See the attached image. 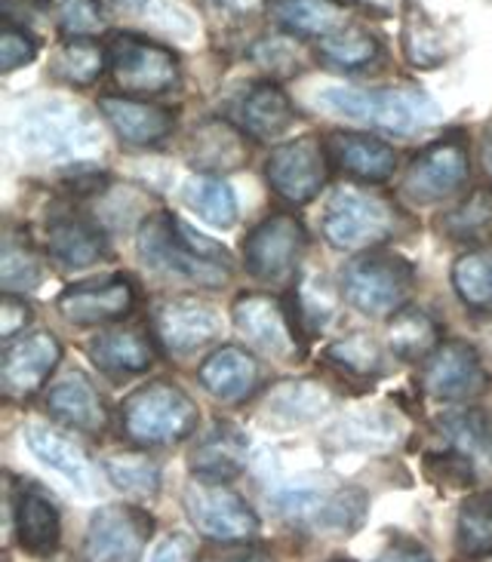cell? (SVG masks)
Wrapping results in <instances>:
<instances>
[{
  "label": "cell",
  "mask_w": 492,
  "mask_h": 562,
  "mask_svg": "<svg viewBox=\"0 0 492 562\" xmlns=\"http://www.w3.org/2000/svg\"><path fill=\"white\" fill-rule=\"evenodd\" d=\"M317 105L345 121L388 130V133H418L440 121V105L413 87H382V90L329 87L317 92Z\"/></svg>",
  "instance_id": "obj_2"
},
{
  "label": "cell",
  "mask_w": 492,
  "mask_h": 562,
  "mask_svg": "<svg viewBox=\"0 0 492 562\" xmlns=\"http://www.w3.org/2000/svg\"><path fill=\"white\" fill-rule=\"evenodd\" d=\"M41 280H44V265L37 259V249L25 237L7 234L3 249H0V286L15 295V292L37 289Z\"/></svg>",
  "instance_id": "obj_35"
},
{
  "label": "cell",
  "mask_w": 492,
  "mask_h": 562,
  "mask_svg": "<svg viewBox=\"0 0 492 562\" xmlns=\"http://www.w3.org/2000/svg\"><path fill=\"white\" fill-rule=\"evenodd\" d=\"M15 142L22 151L44 160H90L102 154V136L90 114L59 99L22 111L15 121Z\"/></svg>",
  "instance_id": "obj_4"
},
{
  "label": "cell",
  "mask_w": 492,
  "mask_h": 562,
  "mask_svg": "<svg viewBox=\"0 0 492 562\" xmlns=\"http://www.w3.org/2000/svg\"><path fill=\"white\" fill-rule=\"evenodd\" d=\"M265 172L277 198L292 206H302L317 198L329 179V148L314 136L292 138L271 154Z\"/></svg>",
  "instance_id": "obj_11"
},
{
  "label": "cell",
  "mask_w": 492,
  "mask_h": 562,
  "mask_svg": "<svg viewBox=\"0 0 492 562\" xmlns=\"http://www.w3.org/2000/svg\"><path fill=\"white\" fill-rule=\"evenodd\" d=\"M90 360L108 375H138L154 363V345L142 329H111L90 341Z\"/></svg>",
  "instance_id": "obj_26"
},
{
  "label": "cell",
  "mask_w": 492,
  "mask_h": 562,
  "mask_svg": "<svg viewBox=\"0 0 492 562\" xmlns=\"http://www.w3.org/2000/svg\"><path fill=\"white\" fill-rule=\"evenodd\" d=\"M154 333L169 353H191L222 333V317L198 299H169L154 314Z\"/></svg>",
  "instance_id": "obj_17"
},
{
  "label": "cell",
  "mask_w": 492,
  "mask_h": 562,
  "mask_svg": "<svg viewBox=\"0 0 492 562\" xmlns=\"http://www.w3.org/2000/svg\"><path fill=\"white\" fill-rule=\"evenodd\" d=\"M198 3L219 29H241L259 19L265 10H271V0H198Z\"/></svg>",
  "instance_id": "obj_46"
},
{
  "label": "cell",
  "mask_w": 492,
  "mask_h": 562,
  "mask_svg": "<svg viewBox=\"0 0 492 562\" xmlns=\"http://www.w3.org/2000/svg\"><path fill=\"white\" fill-rule=\"evenodd\" d=\"M234 121L241 123V130L253 138H277L283 136L295 121L292 102L287 92L275 83H256L249 90L241 92V99L231 105Z\"/></svg>",
  "instance_id": "obj_22"
},
{
  "label": "cell",
  "mask_w": 492,
  "mask_h": 562,
  "mask_svg": "<svg viewBox=\"0 0 492 562\" xmlns=\"http://www.w3.org/2000/svg\"><path fill=\"white\" fill-rule=\"evenodd\" d=\"M456 541L465 557H490L492 553V492L471 495L461 504L456 522Z\"/></svg>",
  "instance_id": "obj_40"
},
{
  "label": "cell",
  "mask_w": 492,
  "mask_h": 562,
  "mask_svg": "<svg viewBox=\"0 0 492 562\" xmlns=\"http://www.w3.org/2000/svg\"><path fill=\"white\" fill-rule=\"evenodd\" d=\"M37 56V41L31 37L29 31L19 29L13 22H3L0 29V71H15L22 65H29Z\"/></svg>",
  "instance_id": "obj_48"
},
{
  "label": "cell",
  "mask_w": 492,
  "mask_h": 562,
  "mask_svg": "<svg viewBox=\"0 0 492 562\" xmlns=\"http://www.w3.org/2000/svg\"><path fill=\"white\" fill-rule=\"evenodd\" d=\"M271 504L280 517L302 526L305 532L342 535L357 532L367 519V495L354 486H333L329 480H295L280 486L271 495Z\"/></svg>",
  "instance_id": "obj_3"
},
{
  "label": "cell",
  "mask_w": 492,
  "mask_h": 562,
  "mask_svg": "<svg viewBox=\"0 0 492 562\" xmlns=\"http://www.w3.org/2000/svg\"><path fill=\"white\" fill-rule=\"evenodd\" d=\"M188 160L191 167L206 172H228L246 160L244 136L225 121H206L188 138Z\"/></svg>",
  "instance_id": "obj_29"
},
{
  "label": "cell",
  "mask_w": 492,
  "mask_h": 562,
  "mask_svg": "<svg viewBox=\"0 0 492 562\" xmlns=\"http://www.w3.org/2000/svg\"><path fill=\"white\" fill-rule=\"evenodd\" d=\"M440 231L452 240H483L492 234V191H474L461 206L440 218Z\"/></svg>",
  "instance_id": "obj_41"
},
{
  "label": "cell",
  "mask_w": 492,
  "mask_h": 562,
  "mask_svg": "<svg viewBox=\"0 0 492 562\" xmlns=\"http://www.w3.org/2000/svg\"><path fill=\"white\" fill-rule=\"evenodd\" d=\"M253 59L259 61L265 71L280 77H290L302 71V53L287 41V37H271L253 46Z\"/></svg>",
  "instance_id": "obj_47"
},
{
  "label": "cell",
  "mask_w": 492,
  "mask_h": 562,
  "mask_svg": "<svg viewBox=\"0 0 492 562\" xmlns=\"http://www.w3.org/2000/svg\"><path fill=\"white\" fill-rule=\"evenodd\" d=\"M59 357L62 345L49 333H31L10 341L3 350V363H0L3 394L22 400V396L41 391L46 375L59 366Z\"/></svg>",
  "instance_id": "obj_16"
},
{
  "label": "cell",
  "mask_w": 492,
  "mask_h": 562,
  "mask_svg": "<svg viewBox=\"0 0 492 562\" xmlns=\"http://www.w3.org/2000/svg\"><path fill=\"white\" fill-rule=\"evenodd\" d=\"M336 440L351 449H364V452H379V449H391L400 440V425L394 415L384 412H360V415H348L342 425L336 427Z\"/></svg>",
  "instance_id": "obj_38"
},
{
  "label": "cell",
  "mask_w": 492,
  "mask_h": 562,
  "mask_svg": "<svg viewBox=\"0 0 492 562\" xmlns=\"http://www.w3.org/2000/svg\"><path fill=\"white\" fill-rule=\"evenodd\" d=\"M152 562H194V544L185 535H172L154 550Z\"/></svg>",
  "instance_id": "obj_51"
},
{
  "label": "cell",
  "mask_w": 492,
  "mask_h": 562,
  "mask_svg": "<svg viewBox=\"0 0 492 562\" xmlns=\"http://www.w3.org/2000/svg\"><path fill=\"white\" fill-rule=\"evenodd\" d=\"M46 246H49V256L59 261L62 268H71V271L90 268L108 256L105 234L80 215L56 218L46 234Z\"/></svg>",
  "instance_id": "obj_25"
},
{
  "label": "cell",
  "mask_w": 492,
  "mask_h": 562,
  "mask_svg": "<svg viewBox=\"0 0 492 562\" xmlns=\"http://www.w3.org/2000/svg\"><path fill=\"white\" fill-rule=\"evenodd\" d=\"M99 111L111 123V130L130 145H157L176 126L167 108L138 102V99H130V95H102Z\"/></svg>",
  "instance_id": "obj_21"
},
{
  "label": "cell",
  "mask_w": 492,
  "mask_h": 562,
  "mask_svg": "<svg viewBox=\"0 0 492 562\" xmlns=\"http://www.w3.org/2000/svg\"><path fill=\"white\" fill-rule=\"evenodd\" d=\"M198 562H277L275 553L256 544H231L225 550H210Z\"/></svg>",
  "instance_id": "obj_49"
},
{
  "label": "cell",
  "mask_w": 492,
  "mask_h": 562,
  "mask_svg": "<svg viewBox=\"0 0 492 562\" xmlns=\"http://www.w3.org/2000/svg\"><path fill=\"white\" fill-rule=\"evenodd\" d=\"M326 403H329V394L311 381H290L271 394V409L283 415L287 422H311L326 409Z\"/></svg>",
  "instance_id": "obj_43"
},
{
  "label": "cell",
  "mask_w": 492,
  "mask_h": 562,
  "mask_svg": "<svg viewBox=\"0 0 492 562\" xmlns=\"http://www.w3.org/2000/svg\"><path fill=\"white\" fill-rule=\"evenodd\" d=\"M154 535L148 510L133 504H108L90 519L83 538V562H138Z\"/></svg>",
  "instance_id": "obj_10"
},
{
  "label": "cell",
  "mask_w": 492,
  "mask_h": 562,
  "mask_svg": "<svg viewBox=\"0 0 492 562\" xmlns=\"http://www.w3.org/2000/svg\"><path fill=\"white\" fill-rule=\"evenodd\" d=\"M246 452H249V446H246L241 427L222 422L194 442V449L188 456V468L203 483H231L246 471V458H249Z\"/></svg>",
  "instance_id": "obj_19"
},
{
  "label": "cell",
  "mask_w": 492,
  "mask_h": 562,
  "mask_svg": "<svg viewBox=\"0 0 492 562\" xmlns=\"http://www.w3.org/2000/svg\"><path fill=\"white\" fill-rule=\"evenodd\" d=\"M271 15L290 34L326 37L345 29V13L333 0H271Z\"/></svg>",
  "instance_id": "obj_31"
},
{
  "label": "cell",
  "mask_w": 492,
  "mask_h": 562,
  "mask_svg": "<svg viewBox=\"0 0 492 562\" xmlns=\"http://www.w3.org/2000/svg\"><path fill=\"white\" fill-rule=\"evenodd\" d=\"M15 538L29 557H49L56 553L62 538V519L56 504L41 488L19 486L13 502Z\"/></svg>",
  "instance_id": "obj_20"
},
{
  "label": "cell",
  "mask_w": 492,
  "mask_h": 562,
  "mask_svg": "<svg viewBox=\"0 0 492 562\" xmlns=\"http://www.w3.org/2000/svg\"><path fill=\"white\" fill-rule=\"evenodd\" d=\"M108 71L123 92L160 95L179 83V61L172 49L138 34H114L105 46Z\"/></svg>",
  "instance_id": "obj_8"
},
{
  "label": "cell",
  "mask_w": 492,
  "mask_h": 562,
  "mask_svg": "<svg viewBox=\"0 0 492 562\" xmlns=\"http://www.w3.org/2000/svg\"><path fill=\"white\" fill-rule=\"evenodd\" d=\"M305 225L290 213H277L265 218L259 228L246 237L244 259L249 274L265 283H280L295 271L305 252Z\"/></svg>",
  "instance_id": "obj_12"
},
{
  "label": "cell",
  "mask_w": 492,
  "mask_h": 562,
  "mask_svg": "<svg viewBox=\"0 0 492 562\" xmlns=\"http://www.w3.org/2000/svg\"><path fill=\"white\" fill-rule=\"evenodd\" d=\"M46 409L56 422L75 427V430H83V434H102L108 425L102 396L87 381V375H80V372L65 375L59 384L49 387Z\"/></svg>",
  "instance_id": "obj_23"
},
{
  "label": "cell",
  "mask_w": 492,
  "mask_h": 562,
  "mask_svg": "<svg viewBox=\"0 0 492 562\" xmlns=\"http://www.w3.org/2000/svg\"><path fill=\"white\" fill-rule=\"evenodd\" d=\"M333 562H345V560H333Z\"/></svg>",
  "instance_id": "obj_55"
},
{
  "label": "cell",
  "mask_w": 492,
  "mask_h": 562,
  "mask_svg": "<svg viewBox=\"0 0 492 562\" xmlns=\"http://www.w3.org/2000/svg\"><path fill=\"white\" fill-rule=\"evenodd\" d=\"M200 384L215 400H244L259 384V363L244 348L215 350L206 363L200 366Z\"/></svg>",
  "instance_id": "obj_28"
},
{
  "label": "cell",
  "mask_w": 492,
  "mask_h": 562,
  "mask_svg": "<svg viewBox=\"0 0 492 562\" xmlns=\"http://www.w3.org/2000/svg\"><path fill=\"white\" fill-rule=\"evenodd\" d=\"M56 25L71 41V37H90L105 25L99 0H53Z\"/></svg>",
  "instance_id": "obj_45"
},
{
  "label": "cell",
  "mask_w": 492,
  "mask_h": 562,
  "mask_svg": "<svg viewBox=\"0 0 492 562\" xmlns=\"http://www.w3.org/2000/svg\"><path fill=\"white\" fill-rule=\"evenodd\" d=\"M22 437H25V446L31 449V456L37 458L41 464H46V468L62 473L77 492H83V495L96 492V473H92L90 458L83 456L80 446H75L68 437H62V434L44 425H29L22 430Z\"/></svg>",
  "instance_id": "obj_24"
},
{
  "label": "cell",
  "mask_w": 492,
  "mask_h": 562,
  "mask_svg": "<svg viewBox=\"0 0 492 562\" xmlns=\"http://www.w3.org/2000/svg\"><path fill=\"white\" fill-rule=\"evenodd\" d=\"M321 59H326L333 68H345V71H357L367 68L369 61L379 56V41L360 25H345V29L333 31L321 37L317 44Z\"/></svg>",
  "instance_id": "obj_37"
},
{
  "label": "cell",
  "mask_w": 492,
  "mask_h": 562,
  "mask_svg": "<svg viewBox=\"0 0 492 562\" xmlns=\"http://www.w3.org/2000/svg\"><path fill=\"white\" fill-rule=\"evenodd\" d=\"M198 406L182 387L152 381L123 400V434L138 446H172L198 430Z\"/></svg>",
  "instance_id": "obj_5"
},
{
  "label": "cell",
  "mask_w": 492,
  "mask_h": 562,
  "mask_svg": "<svg viewBox=\"0 0 492 562\" xmlns=\"http://www.w3.org/2000/svg\"><path fill=\"white\" fill-rule=\"evenodd\" d=\"M29 319H31L29 304L7 292V295H3V302H0V335H3V338H13L15 333H22V329H25V323H29Z\"/></svg>",
  "instance_id": "obj_50"
},
{
  "label": "cell",
  "mask_w": 492,
  "mask_h": 562,
  "mask_svg": "<svg viewBox=\"0 0 492 562\" xmlns=\"http://www.w3.org/2000/svg\"><path fill=\"white\" fill-rule=\"evenodd\" d=\"M391 350L400 360H425L440 348V326L418 307H403L388 329Z\"/></svg>",
  "instance_id": "obj_32"
},
{
  "label": "cell",
  "mask_w": 492,
  "mask_h": 562,
  "mask_svg": "<svg viewBox=\"0 0 492 562\" xmlns=\"http://www.w3.org/2000/svg\"><path fill=\"white\" fill-rule=\"evenodd\" d=\"M185 203L213 228H231L237 222V198L231 184L215 176H198L185 184Z\"/></svg>",
  "instance_id": "obj_34"
},
{
  "label": "cell",
  "mask_w": 492,
  "mask_h": 562,
  "mask_svg": "<svg viewBox=\"0 0 492 562\" xmlns=\"http://www.w3.org/2000/svg\"><path fill=\"white\" fill-rule=\"evenodd\" d=\"M136 304V289L126 277L80 283L59 295V314L75 326H102L126 317Z\"/></svg>",
  "instance_id": "obj_18"
},
{
  "label": "cell",
  "mask_w": 492,
  "mask_h": 562,
  "mask_svg": "<svg viewBox=\"0 0 492 562\" xmlns=\"http://www.w3.org/2000/svg\"><path fill=\"white\" fill-rule=\"evenodd\" d=\"M138 256L154 271L182 277L198 286H225L231 277L228 249L169 213L152 215L138 231Z\"/></svg>",
  "instance_id": "obj_1"
},
{
  "label": "cell",
  "mask_w": 492,
  "mask_h": 562,
  "mask_svg": "<svg viewBox=\"0 0 492 562\" xmlns=\"http://www.w3.org/2000/svg\"><path fill=\"white\" fill-rule=\"evenodd\" d=\"M234 323L246 341L268 357L292 360L299 353L295 317L271 295H241L234 302Z\"/></svg>",
  "instance_id": "obj_14"
},
{
  "label": "cell",
  "mask_w": 492,
  "mask_h": 562,
  "mask_svg": "<svg viewBox=\"0 0 492 562\" xmlns=\"http://www.w3.org/2000/svg\"><path fill=\"white\" fill-rule=\"evenodd\" d=\"M108 480L126 495L136 498H154L160 488V468L145 456H111L102 461Z\"/></svg>",
  "instance_id": "obj_42"
},
{
  "label": "cell",
  "mask_w": 492,
  "mask_h": 562,
  "mask_svg": "<svg viewBox=\"0 0 492 562\" xmlns=\"http://www.w3.org/2000/svg\"><path fill=\"white\" fill-rule=\"evenodd\" d=\"M468 145L461 136H446L428 145L425 151L410 164L403 179V194L413 203H437L459 191L468 179Z\"/></svg>",
  "instance_id": "obj_13"
},
{
  "label": "cell",
  "mask_w": 492,
  "mask_h": 562,
  "mask_svg": "<svg viewBox=\"0 0 492 562\" xmlns=\"http://www.w3.org/2000/svg\"><path fill=\"white\" fill-rule=\"evenodd\" d=\"M108 53L90 37H71L56 49L53 56V75L71 83V87H92L105 71Z\"/></svg>",
  "instance_id": "obj_33"
},
{
  "label": "cell",
  "mask_w": 492,
  "mask_h": 562,
  "mask_svg": "<svg viewBox=\"0 0 492 562\" xmlns=\"http://www.w3.org/2000/svg\"><path fill=\"white\" fill-rule=\"evenodd\" d=\"M354 3H360L364 10H372V13H379V15H391L403 0H354Z\"/></svg>",
  "instance_id": "obj_54"
},
{
  "label": "cell",
  "mask_w": 492,
  "mask_h": 562,
  "mask_svg": "<svg viewBox=\"0 0 492 562\" xmlns=\"http://www.w3.org/2000/svg\"><path fill=\"white\" fill-rule=\"evenodd\" d=\"M345 299L369 317L400 314L413 299L415 268L398 252H367L342 274Z\"/></svg>",
  "instance_id": "obj_7"
},
{
  "label": "cell",
  "mask_w": 492,
  "mask_h": 562,
  "mask_svg": "<svg viewBox=\"0 0 492 562\" xmlns=\"http://www.w3.org/2000/svg\"><path fill=\"white\" fill-rule=\"evenodd\" d=\"M437 427H440V437L449 442V449L456 456L471 461L477 471L492 468V425L483 412H449L440 418Z\"/></svg>",
  "instance_id": "obj_30"
},
{
  "label": "cell",
  "mask_w": 492,
  "mask_h": 562,
  "mask_svg": "<svg viewBox=\"0 0 492 562\" xmlns=\"http://www.w3.org/2000/svg\"><path fill=\"white\" fill-rule=\"evenodd\" d=\"M326 360L351 375H376L382 369V353L376 348V341H369L364 335H354L333 345L326 350Z\"/></svg>",
  "instance_id": "obj_44"
},
{
  "label": "cell",
  "mask_w": 492,
  "mask_h": 562,
  "mask_svg": "<svg viewBox=\"0 0 492 562\" xmlns=\"http://www.w3.org/2000/svg\"><path fill=\"white\" fill-rule=\"evenodd\" d=\"M329 157L336 160L338 167L348 169L351 176L364 179V182H388L398 169V154L391 145H384L379 138L369 136H336L326 142Z\"/></svg>",
  "instance_id": "obj_27"
},
{
  "label": "cell",
  "mask_w": 492,
  "mask_h": 562,
  "mask_svg": "<svg viewBox=\"0 0 492 562\" xmlns=\"http://www.w3.org/2000/svg\"><path fill=\"white\" fill-rule=\"evenodd\" d=\"M400 231V213L376 191L345 184L323 213V237L342 252H360L391 240Z\"/></svg>",
  "instance_id": "obj_6"
},
{
  "label": "cell",
  "mask_w": 492,
  "mask_h": 562,
  "mask_svg": "<svg viewBox=\"0 0 492 562\" xmlns=\"http://www.w3.org/2000/svg\"><path fill=\"white\" fill-rule=\"evenodd\" d=\"M452 286L474 311L492 314V249H477L452 265Z\"/></svg>",
  "instance_id": "obj_39"
},
{
  "label": "cell",
  "mask_w": 492,
  "mask_h": 562,
  "mask_svg": "<svg viewBox=\"0 0 492 562\" xmlns=\"http://www.w3.org/2000/svg\"><path fill=\"white\" fill-rule=\"evenodd\" d=\"M480 160H483V169L492 179V117L490 123L483 126V138H480Z\"/></svg>",
  "instance_id": "obj_53"
},
{
  "label": "cell",
  "mask_w": 492,
  "mask_h": 562,
  "mask_svg": "<svg viewBox=\"0 0 492 562\" xmlns=\"http://www.w3.org/2000/svg\"><path fill=\"white\" fill-rule=\"evenodd\" d=\"M185 514L203 538L219 544H246L259 535V517L225 483H191L185 488Z\"/></svg>",
  "instance_id": "obj_9"
},
{
  "label": "cell",
  "mask_w": 492,
  "mask_h": 562,
  "mask_svg": "<svg viewBox=\"0 0 492 562\" xmlns=\"http://www.w3.org/2000/svg\"><path fill=\"white\" fill-rule=\"evenodd\" d=\"M403 53L415 68H434L446 59V37L444 31L431 22L422 7H410V13L403 15V29H400Z\"/></svg>",
  "instance_id": "obj_36"
},
{
  "label": "cell",
  "mask_w": 492,
  "mask_h": 562,
  "mask_svg": "<svg viewBox=\"0 0 492 562\" xmlns=\"http://www.w3.org/2000/svg\"><path fill=\"white\" fill-rule=\"evenodd\" d=\"M376 562H434L431 560V553L418 548H398V550H388L382 553Z\"/></svg>",
  "instance_id": "obj_52"
},
{
  "label": "cell",
  "mask_w": 492,
  "mask_h": 562,
  "mask_svg": "<svg viewBox=\"0 0 492 562\" xmlns=\"http://www.w3.org/2000/svg\"><path fill=\"white\" fill-rule=\"evenodd\" d=\"M422 384L437 400L465 403L487 391V369L474 348H468L465 341H446L428 357Z\"/></svg>",
  "instance_id": "obj_15"
}]
</instances>
